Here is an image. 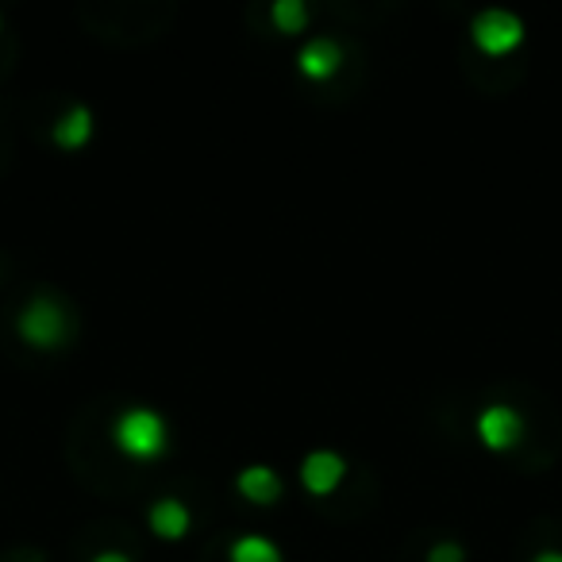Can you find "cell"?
<instances>
[{"label":"cell","instance_id":"cell-1","mask_svg":"<svg viewBox=\"0 0 562 562\" xmlns=\"http://www.w3.org/2000/svg\"><path fill=\"white\" fill-rule=\"evenodd\" d=\"M116 443L135 459H155L166 447V420L155 408H127L116 420Z\"/></svg>","mask_w":562,"mask_h":562},{"label":"cell","instance_id":"cell-2","mask_svg":"<svg viewBox=\"0 0 562 562\" xmlns=\"http://www.w3.org/2000/svg\"><path fill=\"white\" fill-rule=\"evenodd\" d=\"M524 40V24L508 9H482L474 16V43L490 55H505Z\"/></svg>","mask_w":562,"mask_h":562},{"label":"cell","instance_id":"cell-3","mask_svg":"<svg viewBox=\"0 0 562 562\" xmlns=\"http://www.w3.org/2000/svg\"><path fill=\"white\" fill-rule=\"evenodd\" d=\"M20 331L27 344L35 347H55L66 336V313L55 297H35L27 301V308L20 313Z\"/></svg>","mask_w":562,"mask_h":562},{"label":"cell","instance_id":"cell-4","mask_svg":"<svg viewBox=\"0 0 562 562\" xmlns=\"http://www.w3.org/2000/svg\"><path fill=\"white\" fill-rule=\"evenodd\" d=\"M477 431L490 447H513L516 439L524 436V420L516 408L508 405H490L482 416H477Z\"/></svg>","mask_w":562,"mask_h":562},{"label":"cell","instance_id":"cell-5","mask_svg":"<svg viewBox=\"0 0 562 562\" xmlns=\"http://www.w3.org/2000/svg\"><path fill=\"white\" fill-rule=\"evenodd\" d=\"M347 474V462L336 451H313L301 462V477L313 493H331Z\"/></svg>","mask_w":562,"mask_h":562},{"label":"cell","instance_id":"cell-6","mask_svg":"<svg viewBox=\"0 0 562 562\" xmlns=\"http://www.w3.org/2000/svg\"><path fill=\"white\" fill-rule=\"evenodd\" d=\"M339 63H344V50H339V43L328 40V35H316V40H308L305 47H301V70L313 74V78L336 74Z\"/></svg>","mask_w":562,"mask_h":562},{"label":"cell","instance_id":"cell-7","mask_svg":"<svg viewBox=\"0 0 562 562\" xmlns=\"http://www.w3.org/2000/svg\"><path fill=\"white\" fill-rule=\"evenodd\" d=\"M239 490H243V497L258 501V505H270L281 493V477L273 467H247L239 474Z\"/></svg>","mask_w":562,"mask_h":562},{"label":"cell","instance_id":"cell-8","mask_svg":"<svg viewBox=\"0 0 562 562\" xmlns=\"http://www.w3.org/2000/svg\"><path fill=\"white\" fill-rule=\"evenodd\" d=\"M150 528L158 531V536H181V531L189 528V508L181 505L178 497H162L150 505Z\"/></svg>","mask_w":562,"mask_h":562},{"label":"cell","instance_id":"cell-9","mask_svg":"<svg viewBox=\"0 0 562 562\" xmlns=\"http://www.w3.org/2000/svg\"><path fill=\"white\" fill-rule=\"evenodd\" d=\"M89 132H93V116H89L86 104L70 109V112H66V116L55 124V139L63 143V147H81V143L89 139Z\"/></svg>","mask_w":562,"mask_h":562},{"label":"cell","instance_id":"cell-10","mask_svg":"<svg viewBox=\"0 0 562 562\" xmlns=\"http://www.w3.org/2000/svg\"><path fill=\"white\" fill-rule=\"evenodd\" d=\"M232 562H281V551L266 536H239L232 543Z\"/></svg>","mask_w":562,"mask_h":562},{"label":"cell","instance_id":"cell-11","mask_svg":"<svg viewBox=\"0 0 562 562\" xmlns=\"http://www.w3.org/2000/svg\"><path fill=\"white\" fill-rule=\"evenodd\" d=\"M273 24L281 32H301L308 24V4L305 0H273Z\"/></svg>","mask_w":562,"mask_h":562},{"label":"cell","instance_id":"cell-12","mask_svg":"<svg viewBox=\"0 0 562 562\" xmlns=\"http://www.w3.org/2000/svg\"><path fill=\"white\" fill-rule=\"evenodd\" d=\"M428 562H462V547H459V543H451V539H443V543L431 547Z\"/></svg>","mask_w":562,"mask_h":562},{"label":"cell","instance_id":"cell-13","mask_svg":"<svg viewBox=\"0 0 562 562\" xmlns=\"http://www.w3.org/2000/svg\"><path fill=\"white\" fill-rule=\"evenodd\" d=\"M93 562H132L127 554H120V551H104V554H97Z\"/></svg>","mask_w":562,"mask_h":562},{"label":"cell","instance_id":"cell-14","mask_svg":"<svg viewBox=\"0 0 562 562\" xmlns=\"http://www.w3.org/2000/svg\"><path fill=\"white\" fill-rule=\"evenodd\" d=\"M531 562H562V551H539Z\"/></svg>","mask_w":562,"mask_h":562}]
</instances>
